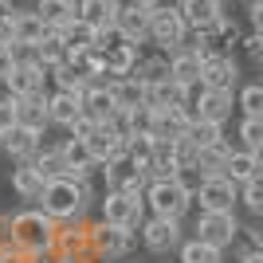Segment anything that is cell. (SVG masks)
I'll return each mask as SVG.
<instances>
[{
    "label": "cell",
    "instance_id": "obj_1",
    "mask_svg": "<svg viewBox=\"0 0 263 263\" xmlns=\"http://www.w3.org/2000/svg\"><path fill=\"white\" fill-rule=\"evenodd\" d=\"M8 243H12V252H20V255L47 259V252L55 243V220L40 209L16 212V216H8Z\"/></svg>",
    "mask_w": 263,
    "mask_h": 263
},
{
    "label": "cell",
    "instance_id": "obj_2",
    "mask_svg": "<svg viewBox=\"0 0 263 263\" xmlns=\"http://www.w3.org/2000/svg\"><path fill=\"white\" fill-rule=\"evenodd\" d=\"M87 181H75V177H55L47 181L44 193H40V212L63 224V220H79V212H87Z\"/></svg>",
    "mask_w": 263,
    "mask_h": 263
},
{
    "label": "cell",
    "instance_id": "obj_3",
    "mask_svg": "<svg viewBox=\"0 0 263 263\" xmlns=\"http://www.w3.org/2000/svg\"><path fill=\"white\" fill-rule=\"evenodd\" d=\"M193 204V193H189L177 177H165V181H149L145 185V209L154 216H165V220H181Z\"/></svg>",
    "mask_w": 263,
    "mask_h": 263
},
{
    "label": "cell",
    "instance_id": "obj_4",
    "mask_svg": "<svg viewBox=\"0 0 263 263\" xmlns=\"http://www.w3.org/2000/svg\"><path fill=\"white\" fill-rule=\"evenodd\" d=\"M51 263H87L95 255L90 248V228L79 220H63L55 224V243H51Z\"/></svg>",
    "mask_w": 263,
    "mask_h": 263
},
{
    "label": "cell",
    "instance_id": "obj_5",
    "mask_svg": "<svg viewBox=\"0 0 263 263\" xmlns=\"http://www.w3.org/2000/svg\"><path fill=\"white\" fill-rule=\"evenodd\" d=\"M102 220L114 228L138 232L145 224V193H106L102 197Z\"/></svg>",
    "mask_w": 263,
    "mask_h": 263
},
{
    "label": "cell",
    "instance_id": "obj_6",
    "mask_svg": "<svg viewBox=\"0 0 263 263\" xmlns=\"http://www.w3.org/2000/svg\"><path fill=\"white\" fill-rule=\"evenodd\" d=\"M193 204H200V212H232L240 204V185L228 181L224 173H209L193 193Z\"/></svg>",
    "mask_w": 263,
    "mask_h": 263
},
{
    "label": "cell",
    "instance_id": "obj_7",
    "mask_svg": "<svg viewBox=\"0 0 263 263\" xmlns=\"http://www.w3.org/2000/svg\"><path fill=\"white\" fill-rule=\"evenodd\" d=\"M189 24L177 8H154V20H149V44H157L161 51H177V47L189 44Z\"/></svg>",
    "mask_w": 263,
    "mask_h": 263
},
{
    "label": "cell",
    "instance_id": "obj_8",
    "mask_svg": "<svg viewBox=\"0 0 263 263\" xmlns=\"http://www.w3.org/2000/svg\"><path fill=\"white\" fill-rule=\"evenodd\" d=\"M102 169V181H106V193H145V169L134 161L130 154H118L114 161L99 165Z\"/></svg>",
    "mask_w": 263,
    "mask_h": 263
},
{
    "label": "cell",
    "instance_id": "obj_9",
    "mask_svg": "<svg viewBox=\"0 0 263 263\" xmlns=\"http://www.w3.org/2000/svg\"><path fill=\"white\" fill-rule=\"evenodd\" d=\"M193 47H197L200 59H232V51L240 47V28H236V24L224 16L216 28L193 35Z\"/></svg>",
    "mask_w": 263,
    "mask_h": 263
},
{
    "label": "cell",
    "instance_id": "obj_10",
    "mask_svg": "<svg viewBox=\"0 0 263 263\" xmlns=\"http://www.w3.org/2000/svg\"><path fill=\"white\" fill-rule=\"evenodd\" d=\"M185 102L193 110H197V118H204V122H228V114H232V106H236V95L232 90H204L197 83V87H189L185 90Z\"/></svg>",
    "mask_w": 263,
    "mask_h": 263
},
{
    "label": "cell",
    "instance_id": "obj_11",
    "mask_svg": "<svg viewBox=\"0 0 263 263\" xmlns=\"http://www.w3.org/2000/svg\"><path fill=\"white\" fill-rule=\"evenodd\" d=\"M90 248H95V259H118V255L134 252V232L114 228L106 220L90 224Z\"/></svg>",
    "mask_w": 263,
    "mask_h": 263
},
{
    "label": "cell",
    "instance_id": "obj_12",
    "mask_svg": "<svg viewBox=\"0 0 263 263\" xmlns=\"http://www.w3.org/2000/svg\"><path fill=\"white\" fill-rule=\"evenodd\" d=\"M236 236H240V224H236V216L232 212H200L197 220V240L212 243V248H232L236 243Z\"/></svg>",
    "mask_w": 263,
    "mask_h": 263
},
{
    "label": "cell",
    "instance_id": "obj_13",
    "mask_svg": "<svg viewBox=\"0 0 263 263\" xmlns=\"http://www.w3.org/2000/svg\"><path fill=\"white\" fill-rule=\"evenodd\" d=\"M138 232H142L145 252H154V255H165V252H173V248H181V220L149 216Z\"/></svg>",
    "mask_w": 263,
    "mask_h": 263
},
{
    "label": "cell",
    "instance_id": "obj_14",
    "mask_svg": "<svg viewBox=\"0 0 263 263\" xmlns=\"http://www.w3.org/2000/svg\"><path fill=\"white\" fill-rule=\"evenodd\" d=\"M149 20H154V8H142V4H122L118 20H114V28H118L126 40H130L134 47H142L145 40H149Z\"/></svg>",
    "mask_w": 263,
    "mask_h": 263
},
{
    "label": "cell",
    "instance_id": "obj_15",
    "mask_svg": "<svg viewBox=\"0 0 263 263\" xmlns=\"http://www.w3.org/2000/svg\"><path fill=\"white\" fill-rule=\"evenodd\" d=\"M83 114H87V118H95L99 126H106V122L118 114V102H114L110 79H106V83H90V87L83 90Z\"/></svg>",
    "mask_w": 263,
    "mask_h": 263
},
{
    "label": "cell",
    "instance_id": "obj_16",
    "mask_svg": "<svg viewBox=\"0 0 263 263\" xmlns=\"http://www.w3.org/2000/svg\"><path fill=\"white\" fill-rule=\"evenodd\" d=\"M181 16H185V24H189L193 35L209 32V28H216V24L224 20L220 0H181Z\"/></svg>",
    "mask_w": 263,
    "mask_h": 263
},
{
    "label": "cell",
    "instance_id": "obj_17",
    "mask_svg": "<svg viewBox=\"0 0 263 263\" xmlns=\"http://www.w3.org/2000/svg\"><path fill=\"white\" fill-rule=\"evenodd\" d=\"M44 83H47V71H44V67H32V63H16V71L4 79V87H8L12 99H28V95H40V90H47Z\"/></svg>",
    "mask_w": 263,
    "mask_h": 263
},
{
    "label": "cell",
    "instance_id": "obj_18",
    "mask_svg": "<svg viewBox=\"0 0 263 263\" xmlns=\"http://www.w3.org/2000/svg\"><path fill=\"white\" fill-rule=\"evenodd\" d=\"M169 59H173V83L177 87H197L200 83V67H204V59L197 55V47L185 44V47H177V51H169Z\"/></svg>",
    "mask_w": 263,
    "mask_h": 263
},
{
    "label": "cell",
    "instance_id": "obj_19",
    "mask_svg": "<svg viewBox=\"0 0 263 263\" xmlns=\"http://www.w3.org/2000/svg\"><path fill=\"white\" fill-rule=\"evenodd\" d=\"M118 12H122V0H79V20L87 24L90 32L114 28Z\"/></svg>",
    "mask_w": 263,
    "mask_h": 263
},
{
    "label": "cell",
    "instance_id": "obj_20",
    "mask_svg": "<svg viewBox=\"0 0 263 263\" xmlns=\"http://www.w3.org/2000/svg\"><path fill=\"white\" fill-rule=\"evenodd\" d=\"M59 154H63V165H67V177H75V181H87L90 169H99L95 165V157H90L87 142L83 138H67L63 145H59Z\"/></svg>",
    "mask_w": 263,
    "mask_h": 263
},
{
    "label": "cell",
    "instance_id": "obj_21",
    "mask_svg": "<svg viewBox=\"0 0 263 263\" xmlns=\"http://www.w3.org/2000/svg\"><path fill=\"white\" fill-rule=\"evenodd\" d=\"M16 114H20V126H24V130L44 134L47 126H51V114H47V90L28 95V99H16Z\"/></svg>",
    "mask_w": 263,
    "mask_h": 263
},
{
    "label": "cell",
    "instance_id": "obj_22",
    "mask_svg": "<svg viewBox=\"0 0 263 263\" xmlns=\"http://www.w3.org/2000/svg\"><path fill=\"white\" fill-rule=\"evenodd\" d=\"M236 79H240L236 59H204V67H200V87L204 90H232Z\"/></svg>",
    "mask_w": 263,
    "mask_h": 263
},
{
    "label": "cell",
    "instance_id": "obj_23",
    "mask_svg": "<svg viewBox=\"0 0 263 263\" xmlns=\"http://www.w3.org/2000/svg\"><path fill=\"white\" fill-rule=\"evenodd\" d=\"M110 90H114L118 110H134V106H145V102H149V87H145V79H138V75L110 79Z\"/></svg>",
    "mask_w": 263,
    "mask_h": 263
},
{
    "label": "cell",
    "instance_id": "obj_24",
    "mask_svg": "<svg viewBox=\"0 0 263 263\" xmlns=\"http://www.w3.org/2000/svg\"><path fill=\"white\" fill-rule=\"evenodd\" d=\"M87 149H90V157H95V165H106L118 154H126V138H118L110 126H99V130L87 138Z\"/></svg>",
    "mask_w": 263,
    "mask_h": 263
},
{
    "label": "cell",
    "instance_id": "obj_25",
    "mask_svg": "<svg viewBox=\"0 0 263 263\" xmlns=\"http://www.w3.org/2000/svg\"><path fill=\"white\" fill-rule=\"evenodd\" d=\"M47 114H51L55 126H71L83 114V95H75V90H51L47 95Z\"/></svg>",
    "mask_w": 263,
    "mask_h": 263
},
{
    "label": "cell",
    "instance_id": "obj_26",
    "mask_svg": "<svg viewBox=\"0 0 263 263\" xmlns=\"http://www.w3.org/2000/svg\"><path fill=\"white\" fill-rule=\"evenodd\" d=\"M259 169H263V161H259V154H252V149H232L228 161H224V177L236 181V185H248L252 177H259Z\"/></svg>",
    "mask_w": 263,
    "mask_h": 263
},
{
    "label": "cell",
    "instance_id": "obj_27",
    "mask_svg": "<svg viewBox=\"0 0 263 263\" xmlns=\"http://www.w3.org/2000/svg\"><path fill=\"white\" fill-rule=\"evenodd\" d=\"M40 138H44V134L16 126L12 134H4V154H8L12 161H32V157L40 154Z\"/></svg>",
    "mask_w": 263,
    "mask_h": 263
},
{
    "label": "cell",
    "instance_id": "obj_28",
    "mask_svg": "<svg viewBox=\"0 0 263 263\" xmlns=\"http://www.w3.org/2000/svg\"><path fill=\"white\" fill-rule=\"evenodd\" d=\"M44 185H47V181L40 177L35 161H16V169H12V189H16L24 200H40Z\"/></svg>",
    "mask_w": 263,
    "mask_h": 263
},
{
    "label": "cell",
    "instance_id": "obj_29",
    "mask_svg": "<svg viewBox=\"0 0 263 263\" xmlns=\"http://www.w3.org/2000/svg\"><path fill=\"white\" fill-rule=\"evenodd\" d=\"M35 12L44 16V24L51 32H59V28H67L71 20H79V0H40Z\"/></svg>",
    "mask_w": 263,
    "mask_h": 263
},
{
    "label": "cell",
    "instance_id": "obj_30",
    "mask_svg": "<svg viewBox=\"0 0 263 263\" xmlns=\"http://www.w3.org/2000/svg\"><path fill=\"white\" fill-rule=\"evenodd\" d=\"M102 55H106V71H110V79H126V75H134V71H138L142 47L118 44V47H110V51H102Z\"/></svg>",
    "mask_w": 263,
    "mask_h": 263
},
{
    "label": "cell",
    "instance_id": "obj_31",
    "mask_svg": "<svg viewBox=\"0 0 263 263\" xmlns=\"http://www.w3.org/2000/svg\"><path fill=\"white\" fill-rule=\"evenodd\" d=\"M134 75L145 79V87L165 83V79H173V59H169V51L157 47V55H142V59H138V71H134Z\"/></svg>",
    "mask_w": 263,
    "mask_h": 263
},
{
    "label": "cell",
    "instance_id": "obj_32",
    "mask_svg": "<svg viewBox=\"0 0 263 263\" xmlns=\"http://www.w3.org/2000/svg\"><path fill=\"white\" fill-rule=\"evenodd\" d=\"M51 32L44 24V16L40 12H16V44H44V35Z\"/></svg>",
    "mask_w": 263,
    "mask_h": 263
},
{
    "label": "cell",
    "instance_id": "obj_33",
    "mask_svg": "<svg viewBox=\"0 0 263 263\" xmlns=\"http://www.w3.org/2000/svg\"><path fill=\"white\" fill-rule=\"evenodd\" d=\"M220 138H224V126H220V122H204V118H197L185 130V142L193 145L197 154H200V149H209V145H216Z\"/></svg>",
    "mask_w": 263,
    "mask_h": 263
},
{
    "label": "cell",
    "instance_id": "obj_34",
    "mask_svg": "<svg viewBox=\"0 0 263 263\" xmlns=\"http://www.w3.org/2000/svg\"><path fill=\"white\" fill-rule=\"evenodd\" d=\"M51 79H55V90H75V95H83V90L90 87L87 71H83V67H75V63H59V67L51 71Z\"/></svg>",
    "mask_w": 263,
    "mask_h": 263
},
{
    "label": "cell",
    "instance_id": "obj_35",
    "mask_svg": "<svg viewBox=\"0 0 263 263\" xmlns=\"http://www.w3.org/2000/svg\"><path fill=\"white\" fill-rule=\"evenodd\" d=\"M220 255H224L220 248L197 240V236H193V240H185L181 248H177V259H181V263H220Z\"/></svg>",
    "mask_w": 263,
    "mask_h": 263
},
{
    "label": "cell",
    "instance_id": "obj_36",
    "mask_svg": "<svg viewBox=\"0 0 263 263\" xmlns=\"http://www.w3.org/2000/svg\"><path fill=\"white\" fill-rule=\"evenodd\" d=\"M181 102H185V87H177L173 79L149 87V106L154 110H169V106H181Z\"/></svg>",
    "mask_w": 263,
    "mask_h": 263
},
{
    "label": "cell",
    "instance_id": "obj_37",
    "mask_svg": "<svg viewBox=\"0 0 263 263\" xmlns=\"http://www.w3.org/2000/svg\"><path fill=\"white\" fill-rule=\"evenodd\" d=\"M59 40L63 47H79V51H95V32H90L83 20H71L67 28H59Z\"/></svg>",
    "mask_w": 263,
    "mask_h": 263
},
{
    "label": "cell",
    "instance_id": "obj_38",
    "mask_svg": "<svg viewBox=\"0 0 263 263\" xmlns=\"http://www.w3.org/2000/svg\"><path fill=\"white\" fill-rule=\"evenodd\" d=\"M228 154H232V145L220 138L216 145H209V149H200V154H197V165L204 169V173H224V161H228Z\"/></svg>",
    "mask_w": 263,
    "mask_h": 263
},
{
    "label": "cell",
    "instance_id": "obj_39",
    "mask_svg": "<svg viewBox=\"0 0 263 263\" xmlns=\"http://www.w3.org/2000/svg\"><path fill=\"white\" fill-rule=\"evenodd\" d=\"M32 161H35V169H40V177H44V181L67 177V165H63V154H59V149H40Z\"/></svg>",
    "mask_w": 263,
    "mask_h": 263
},
{
    "label": "cell",
    "instance_id": "obj_40",
    "mask_svg": "<svg viewBox=\"0 0 263 263\" xmlns=\"http://www.w3.org/2000/svg\"><path fill=\"white\" fill-rule=\"evenodd\" d=\"M154 114L157 110L145 102V106H134L126 110V126H130V138H145V134H154Z\"/></svg>",
    "mask_w": 263,
    "mask_h": 263
},
{
    "label": "cell",
    "instance_id": "obj_41",
    "mask_svg": "<svg viewBox=\"0 0 263 263\" xmlns=\"http://www.w3.org/2000/svg\"><path fill=\"white\" fill-rule=\"evenodd\" d=\"M240 204L252 216H263V169H259V177H252L248 185H240Z\"/></svg>",
    "mask_w": 263,
    "mask_h": 263
},
{
    "label": "cell",
    "instance_id": "obj_42",
    "mask_svg": "<svg viewBox=\"0 0 263 263\" xmlns=\"http://www.w3.org/2000/svg\"><path fill=\"white\" fill-rule=\"evenodd\" d=\"M240 259L236 263H263V236L259 232H248V228H240Z\"/></svg>",
    "mask_w": 263,
    "mask_h": 263
},
{
    "label": "cell",
    "instance_id": "obj_43",
    "mask_svg": "<svg viewBox=\"0 0 263 263\" xmlns=\"http://www.w3.org/2000/svg\"><path fill=\"white\" fill-rule=\"evenodd\" d=\"M240 110L243 118H263V83H248L240 90Z\"/></svg>",
    "mask_w": 263,
    "mask_h": 263
},
{
    "label": "cell",
    "instance_id": "obj_44",
    "mask_svg": "<svg viewBox=\"0 0 263 263\" xmlns=\"http://www.w3.org/2000/svg\"><path fill=\"white\" fill-rule=\"evenodd\" d=\"M240 149H252V154L263 149V118H243L240 122Z\"/></svg>",
    "mask_w": 263,
    "mask_h": 263
},
{
    "label": "cell",
    "instance_id": "obj_45",
    "mask_svg": "<svg viewBox=\"0 0 263 263\" xmlns=\"http://www.w3.org/2000/svg\"><path fill=\"white\" fill-rule=\"evenodd\" d=\"M154 149H157V138H154V134H145V138H130V142H126V154H130L134 161L142 165V169H149V161H154Z\"/></svg>",
    "mask_w": 263,
    "mask_h": 263
},
{
    "label": "cell",
    "instance_id": "obj_46",
    "mask_svg": "<svg viewBox=\"0 0 263 263\" xmlns=\"http://www.w3.org/2000/svg\"><path fill=\"white\" fill-rule=\"evenodd\" d=\"M16 126H20V114H16V99H12V95H4V99H0V138H4V134H12Z\"/></svg>",
    "mask_w": 263,
    "mask_h": 263
},
{
    "label": "cell",
    "instance_id": "obj_47",
    "mask_svg": "<svg viewBox=\"0 0 263 263\" xmlns=\"http://www.w3.org/2000/svg\"><path fill=\"white\" fill-rule=\"evenodd\" d=\"M240 51L252 55L255 63H259V59H263V35H259V32H243V35H240Z\"/></svg>",
    "mask_w": 263,
    "mask_h": 263
},
{
    "label": "cell",
    "instance_id": "obj_48",
    "mask_svg": "<svg viewBox=\"0 0 263 263\" xmlns=\"http://www.w3.org/2000/svg\"><path fill=\"white\" fill-rule=\"evenodd\" d=\"M67 130H71V138H83V142H87L90 134L99 130V122H95V118H87V114H79V118L71 122V126H67Z\"/></svg>",
    "mask_w": 263,
    "mask_h": 263
},
{
    "label": "cell",
    "instance_id": "obj_49",
    "mask_svg": "<svg viewBox=\"0 0 263 263\" xmlns=\"http://www.w3.org/2000/svg\"><path fill=\"white\" fill-rule=\"evenodd\" d=\"M12 71H16V51H12V47H0V83H4Z\"/></svg>",
    "mask_w": 263,
    "mask_h": 263
},
{
    "label": "cell",
    "instance_id": "obj_50",
    "mask_svg": "<svg viewBox=\"0 0 263 263\" xmlns=\"http://www.w3.org/2000/svg\"><path fill=\"white\" fill-rule=\"evenodd\" d=\"M248 16H252V32L263 35V0H252V12H248Z\"/></svg>",
    "mask_w": 263,
    "mask_h": 263
},
{
    "label": "cell",
    "instance_id": "obj_51",
    "mask_svg": "<svg viewBox=\"0 0 263 263\" xmlns=\"http://www.w3.org/2000/svg\"><path fill=\"white\" fill-rule=\"evenodd\" d=\"M157 8H177L181 12V0H157Z\"/></svg>",
    "mask_w": 263,
    "mask_h": 263
},
{
    "label": "cell",
    "instance_id": "obj_52",
    "mask_svg": "<svg viewBox=\"0 0 263 263\" xmlns=\"http://www.w3.org/2000/svg\"><path fill=\"white\" fill-rule=\"evenodd\" d=\"M130 4H142V8H157V0H130Z\"/></svg>",
    "mask_w": 263,
    "mask_h": 263
},
{
    "label": "cell",
    "instance_id": "obj_53",
    "mask_svg": "<svg viewBox=\"0 0 263 263\" xmlns=\"http://www.w3.org/2000/svg\"><path fill=\"white\" fill-rule=\"evenodd\" d=\"M0 149H4V138H0Z\"/></svg>",
    "mask_w": 263,
    "mask_h": 263
},
{
    "label": "cell",
    "instance_id": "obj_54",
    "mask_svg": "<svg viewBox=\"0 0 263 263\" xmlns=\"http://www.w3.org/2000/svg\"><path fill=\"white\" fill-rule=\"evenodd\" d=\"M259 161H263V149H259Z\"/></svg>",
    "mask_w": 263,
    "mask_h": 263
},
{
    "label": "cell",
    "instance_id": "obj_55",
    "mask_svg": "<svg viewBox=\"0 0 263 263\" xmlns=\"http://www.w3.org/2000/svg\"><path fill=\"white\" fill-rule=\"evenodd\" d=\"M243 4H252V0H243Z\"/></svg>",
    "mask_w": 263,
    "mask_h": 263
},
{
    "label": "cell",
    "instance_id": "obj_56",
    "mask_svg": "<svg viewBox=\"0 0 263 263\" xmlns=\"http://www.w3.org/2000/svg\"><path fill=\"white\" fill-rule=\"evenodd\" d=\"M12 4H16V0H12Z\"/></svg>",
    "mask_w": 263,
    "mask_h": 263
}]
</instances>
